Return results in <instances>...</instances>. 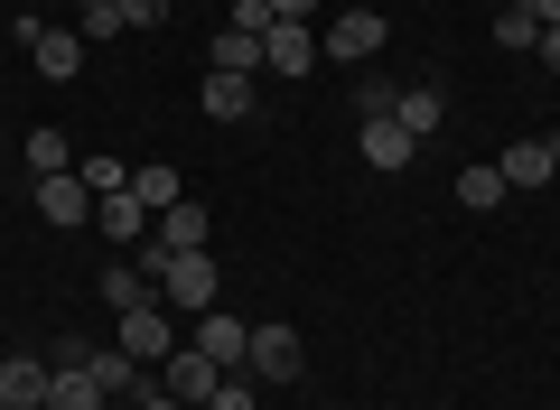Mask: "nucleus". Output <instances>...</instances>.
I'll list each match as a JSON object with an SVG mask.
<instances>
[{
    "mask_svg": "<svg viewBox=\"0 0 560 410\" xmlns=\"http://www.w3.org/2000/svg\"><path fill=\"white\" fill-rule=\"evenodd\" d=\"M131 364H168L178 354V308L168 298H140V308H121V336H113Z\"/></svg>",
    "mask_w": 560,
    "mask_h": 410,
    "instance_id": "nucleus-1",
    "label": "nucleus"
},
{
    "mask_svg": "<svg viewBox=\"0 0 560 410\" xmlns=\"http://www.w3.org/2000/svg\"><path fill=\"white\" fill-rule=\"evenodd\" d=\"M243 373H253V383H300V373H308V345H300V327H290V317L253 327V345H243Z\"/></svg>",
    "mask_w": 560,
    "mask_h": 410,
    "instance_id": "nucleus-2",
    "label": "nucleus"
},
{
    "mask_svg": "<svg viewBox=\"0 0 560 410\" xmlns=\"http://www.w3.org/2000/svg\"><path fill=\"white\" fill-rule=\"evenodd\" d=\"M383 38H393V20H383V10H346V20H327L318 57H346V66H364V57H383Z\"/></svg>",
    "mask_w": 560,
    "mask_h": 410,
    "instance_id": "nucleus-3",
    "label": "nucleus"
},
{
    "mask_svg": "<svg viewBox=\"0 0 560 410\" xmlns=\"http://www.w3.org/2000/svg\"><path fill=\"white\" fill-rule=\"evenodd\" d=\"M215 383H224V364H215V354H197V345H178V354L160 364V391H168V401H187V410L215 401Z\"/></svg>",
    "mask_w": 560,
    "mask_h": 410,
    "instance_id": "nucleus-4",
    "label": "nucleus"
},
{
    "mask_svg": "<svg viewBox=\"0 0 560 410\" xmlns=\"http://www.w3.org/2000/svg\"><path fill=\"white\" fill-rule=\"evenodd\" d=\"M355 159H364V168H374V177H401V168H411V159H420V140L401 131L393 113H383V121H355Z\"/></svg>",
    "mask_w": 560,
    "mask_h": 410,
    "instance_id": "nucleus-5",
    "label": "nucleus"
},
{
    "mask_svg": "<svg viewBox=\"0 0 560 410\" xmlns=\"http://www.w3.org/2000/svg\"><path fill=\"white\" fill-rule=\"evenodd\" d=\"M261 66L271 75H318V28H300V20H271V38H261Z\"/></svg>",
    "mask_w": 560,
    "mask_h": 410,
    "instance_id": "nucleus-6",
    "label": "nucleus"
},
{
    "mask_svg": "<svg viewBox=\"0 0 560 410\" xmlns=\"http://www.w3.org/2000/svg\"><path fill=\"white\" fill-rule=\"evenodd\" d=\"M47 354H0V410H47Z\"/></svg>",
    "mask_w": 560,
    "mask_h": 410,
    "instance_id": "nucleus-7",
    "label": "nucleus"
},
{
    "mask_svg": "<svg viewBox=\"0 0 560 410\" xmlns=\"http://www.w3.org/2000/svg\"><path fill=\"white\" fill-rule=\"evenodd\" d=\"M94 224H103V234L121 243V253H140V243H150V206H140L131 187H113V196H94Z\"/></svg>",
    "mask_w": 560,
    "mask_h": 410,
    "instance_id": "nucleus-8",
    "label": "nucleus"
},
{
    "mask_svg": "<svg viewBox=\"0 0 560 410\" xmlns=\"http://www.w3.org/2000/svg\"><path fill=\"white\" fill-rule=\"evenodd\" d=\"M38 215L57 224V234H66V224H94V187H84L75 168H66V177H38Z\"/></svg>",
    "mask_w": 560,
    "mask_h": 410,
    "instance_id": "nucleus-9",
    "label": "nucleus"
},
{
    "mask_svg": "<svg viewBox=\"0 0 560 410\" xmlns=\"http://www.w3.org/2000/svg\"><path fill=\"white\" fill-rule=\"evenodd\" d=\"M84 364H94V383L113 391V401H150V391H160V383H150V364H131L121 345H94Z\"/></svg>",
    "mask_w": 560,
    "mask_h": 410,
    "instance_id": "nucleus-10",
    "label": "nucleus"
},
{
    "mask_svg": "<svg viewBox=\"0 0 560 410\" xmlns=\"http://www.w3.org/2000/svg\"><path fill=\"white\" fill-rule=\"evenodd\" d=\"M504 187H551V131H523V140H504Z\"/></svg>",
    "mask_w": 560,
    "mask_h": 410,
    "instance_id": "nucleus-11",
    "label": "nucleus"
},
{
    "mask_svg": "<svg viewBox=\"0 0 560 410\" xmlns=\"http://www.w3.org/2000/svg\"><path fill=\"white\" fill-rule=\"evenodd\" d=\"M187 345H197V354H215V364L234 373V364H243V345H253V327H243V317H224V308H206V317H197V336H187Z\"/></svg>",
    "mask_w": 560,
    "mask_h": 410,
    "instance_id": "nucleus-12",
    "label": "nucleus"
},
{
    "mask_svg": "<svg viewBox=\"0 0 560 410\" xmlns=\"http://www.w3.org/2000/svg\"><path fill=\"white\" fill-rule=\"evenodd\" d=\"M47 373H57V383H47V410H103L113 401V391L94 383V364H47Z\"/></svg>",
    "mask_w": 560,
    "mask_h": 410,
    "instance_id": "nucleus-13",
    "label": "nucleus"
},
{
    "mask_svg": "<svg viewBox=\"0 0 560 410\" xmlns=\"http://www.w3.org/2000/svg\"><path fill=\"white\" fill-rule=\"evenodd\" d=\"M150 243H160V253H206V206H187V196H178V206L150 224Z\"/></svg>",
    "mask_w": 560,
    "mask_h": 410,
    "instance_id": "nucleus-14",
    "label": "nucleus"
},
{
    "mask_svg": "<svg viewBox=\"0 0 560 410\" xmlns=\"http://www.w3.org/2000/svg\"><path fill=\"white\" fill-rule=\"evenodd\" d=\"M28 57H38L47 84H66V75L84 66V38H75V28H38V38H28Z\"/></svg>",
    "mask_w": 560,
    "mask_h": 410,
    "instance_id": "nucleus-15",
    "label": "nucleus"
},
{
    "mask_svg": "<svg viewBox=\"0 0 560 410\" xmlns=\"http://www.w3.org/2000/svg\"><path fill=\"white\" fill-rule=\"evenodd\" d=\"M393 121H401V131H411V140H430V131H440V121H448V103H440V84H401V103H393Z\"/></svg>",
    "mask_w": 560,
    "mask_h": 410,
    "instance_id": "nucleus-16",
    "label": "nucleus"
},
{
    "mask_svg": "<svg viewBox=\"0 0 560 410\" xmlns=\"http://www.w3.org/2000/svg\"><path fill=\"white\" fill-rule=\"evenodd\" d=\"M206 121H253V75H215L206 66Z\"/></svg>",
    "mask_w": 560,
    "mask_h": 410,
    "instance_id": "nucleus-17",
    "label": "nucleus"
},
{
    "mask_svg": "<svg viewBox=\"0 0 560 410\" xmlns=\"http://www.w3.org/2000/svg\"><path fill=\"white\" fill-rule=\"evenodd\" d=\"M206 66H215V75H261V38H243V28H215V38H206Z\"/></svg>",
    "mask_w": 560,
    "mask_h": 410,
    "instance_id": "nucleus-18",
    "label": "nucleus"
},
{
    "mask_svg": "<svg viewBox=\"0 0 560 410\" xmlns=\"http://www.w3.org/2000/svg\"><path fill=\"white\" fill-rule=\"evenodd\" d=\"M131 196H140V206H150V224H160L168 215V206H178V168H168V159H150V168H131Z\"/></svg>",
    "mask_w": 560,
    "mask_h": 410,
    "instance_id": "nucleus-19",
    "label": "nucleus"
},
{
    "mask_svg": "<svg viewBox=\"0 0 560 410\" xmlns=\"http://www.w3.org/2000/svg\"><path fill=\"white\" fill-rule=\"evenodd\" d=\"M495 47H523V57H541V20H533V0H504V10H495Z\"/></svg>",
    "mask_w": 560,
    "mask_h": 410,
    "instance_id": "nucleus-20",
    "label": "nucleus"
},
{
    "mask_svg": "<svg viewBox=\"0 0 560 410\" xmlns=\"http://www.w3.org/2000/svg\"><path fill=\"white\" fill-rule=\"evenodd\" d=\"M103 298H113V317H121V308H140V298H160V280L140 271V261H113V271H103Z\"/></svg>",
    "mask_w": 560,
    "mask_h": 410,
    "instance_id": "nucleus-21",
    "label": "nucleus"
},
{
    "mask_svg": "<svg viewBox=\"0 0 560 410\" xmlns=\"http://www.w3.org/2000/svg\"><path fill=\"white\" fill-rule=\"evenodd\" d=\"M20 150H28V177H66V168H75V140H66V131H28Z\"/></svg>",
    "mask_w": 560,
    "mask_h": 410,
    "instance_id": "nucleus-22",
    "label": "nucleus"
},
{
    "mask_svg": "<svg viewBox=\"0 0 560 410\" xmlns=\"http://www.w3.org/2000/svg\"><path fill=\"white\" fill-rule=\"evenodd\" d=\"M458 206H477V215H495V206H504V168H495V159L458 168Z\"/></svg>",
    "mask_w": 560,
    "mask_h": 410,
    "instance_id": "nucleus-23",
    "label": "nucleus"
},
{
    "mask_svg": "<svg viewBox=\"0 0 560 410\" xmlns=\"http://www.w3.org/2000/svg\"><path fill=\"white\" fill-rule=\"evenodd\" d=\"M75 38H121V0H75Z\"/></svg>",
    "mask_w": 560,
    "mask_h": 410,
    "instance_id": "nucleus-24",
    "label": "nucleus"
},
{
    "mask_svg": "<svg viewBox=\"0 0 560 410\" xmlns=\"http://www.w3.org/2000/svg\"><path fill=\"white\" fill-rule=\"evenodd\" d=\"M393 103H401V84H393V75H364V84H355V113H364V121H383Z\"/></svg>",
    "mask_w": 560,
    "mask_h": 410,
    "instance_id": "nucleus-25",
    "label": "nucleus"
},
{
    "mask_svg": "<svg viewBox=\"0 0 560 410\" xmlns=\"http://www.w3.org/2000/svg\"><path fill=\"white\" fill-rule=\"evenodd\" d=\"M75 177H84V187H94V196H113V187H131V168H121V159H75Z\"/></svg>",
    "mask_w": 560,
    "mask_h": 410,
    "instance_id": "nucleus-26",
    "label": "nucleus"
},
{
    "mask_svg": "<svg viewBox=\"0 0 560 410\" xmlns=\"http://www.w3.org/2000/svg\"><path fill=\"white\" fill-rule=\"evenodd\" d=\"M206 410H261V391H253V373H224V383H215V401H206Z\"/></svg>",
    "mask_w": 560,
    "mask_h": 410,
    "instance_id": "nucleus-27",
    "label": "nucleus"
},
{
    "mask_svg": "<svg viewBox=\"0 0 560 410\" xmlns=\"http://www.w3.org/2000/svg\"><path fill=\"white\" fill-rule=\"evenodd\" d=\"M168 10L178 0H121V28H168Z\"/></svg>",
    "mask_w": 560,
    "mask_h": 410,
    "instance_id": "nucleus-28",
    "label": "nucleus"
},
{
    "mask_svg": "<svg viewBox=\"0 0 560 410\" xmlns=\"http://www.w3.org/2000/svg\"><path fill=\"white\" fill-rule=\"evenodd\" d=\"M271 20H300L308 28V20H318V0H271Z\"/></svg>",
    "mask_w": 560,
    "mask_h": 410,
    "instance_id": "nucleus-29",
    "label": "nucleus"
},
{
    "mask_svg": "<svg viewBox=\"0 0 560 410\" xmlns=\"http://www.w3.org/2000/svg\"><path fill=\"white\" fill-rule=\"evenodd\" d=\"M541 66H551V75H560V28H541Z\"/></svg>",
    "mask_w": 560,
    "mask_h": 410,
    "instance_id": "nucleus-30",
    "label": "nucleus"
},
{
    "mask_svg": "<svg viewBox=\"0 0 560 410\" xmlns=\"http://www.w3.org/2000/svg\"><path fill=\"white\" fill-rule=\"evenodd\" d=\"M533 20H541V28H560V0H533Z\"/></svg>",
    "mask_w": 560,
    "mask_h": 410,
    "instance_id": "nucleus-31",
    "label": "nucleus"
},
{
    "mask_svg": "<svg viewBox=\"0 0 560 410\" xmlns=\"http://www.w3.org/2000/svg\"><path fill=\"white\" fill-rule=\"evenodd\" d=\"M140 410H187V401H168V391H150V401H140Z\"/></svg>",
    "mask_w": 560,
    "mask_h": 410,
    "instance_id": "nucleus-32",
    "label": "nucleus"
},
{
    "mask_svg": "<svg viewBox=\"0 0 560 410\" xmlns=\"http://www.w3.org/2000/svg\"><path fill=\"white\" fill-rule=\"evenodd\" d=\"M551 177H560V140H551Z\"/></svg>",
    "mask_w": 560,
    "mask_h": 410,
    "instance_id": "nucleus-33",
    "label": "nucleus"
},
{
    "mask_svg": "<svg viewBox=\"0 0 560 410\" xmlns=\"http://www.w3.org/2000/svg\"><path fill=\"white\" fill-rule=\"evenodd\" d=\"M103 410H140V401H103Z\"/></svg>",
    "mask_w": 560,
    "mask_h": 410,
    "instance_id": "nucleus-34",
    "label": "nucleus"
},
{
    "mask_svg": "<svg viewBox=\"0 0 560 410\" xmlns=\"http://www.w3.org/2000/svg\"><path fill=\"white\" fill-rule=\"evenodd\" d=\"M10 10H20V0H10Z\"/></svg>",
    "mask_w": 560,
    "mask_h": 410,
    "instance_id": "nucleus-35",
    "label": "nucleus"
},
{
    "mask_svg": "<svg viewBox=\"0 0 560 410\" xmlns=\"http://www.w3.org/2000/svg\"><path fill=\"white\" fill-rule=\"evenodd\" d=\"M0 140H10V131H0Z\"/></svg>",
    "mask_w": 560,
    "mask_h": 410,
    "instance_id": "nucleus-36",
    "label": "nucleus"
}]
</instances>
